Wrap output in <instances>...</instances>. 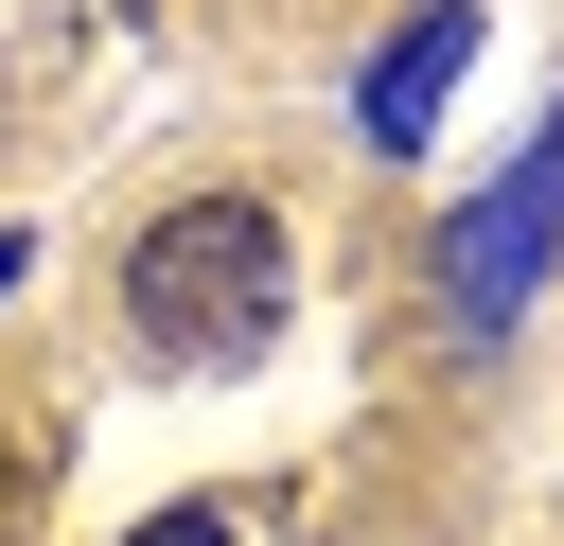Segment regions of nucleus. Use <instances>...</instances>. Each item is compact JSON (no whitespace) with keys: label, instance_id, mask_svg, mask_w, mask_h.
I'll return each mask as SVG.
<instances>
[{"label":"nucleus","instance_id":"obj_5","mask_svg":"<svg viewBox=\"0 0 564 546\" xmlns=\"http://www.w3.org/2000/svg\"><path fill=\"white\" fill-rule=\"evenodd\" d=\"M18 264H35V247H18V229H0V299H18Z\"/></svg>","mask_w":564,"mask_h":546},{"label":"nucleus","instance_id":"obj_4","mask_svg":"<svg viewBox=\"0 0 564 546\" xmlns=\"http://www.w3.org/2000/svg\"><path fill=\"white\" fill-rule=\"evenodd\" d=\"M123 546H229V511H159V528H123Z\"/></svg>","mask_w":564,"mask_h":546},{"label":"nucleus","instance_id":"obj_3","mask_svg":"<svg viewBox=\"0 0 564 546\" xmlns=\"http://www.w3.org/2000/svg\"><path fill=\"white\" fill-rule=\"evenodd\" d=\"M458 70H476V0H423L388 53H370V88H352V123L388 141V159H423L441 141V106H458Z\"/></svg>","mask_w":564,"mask_h":546},{"label":"nucleus","instance_id":"obj_2","mask_svg":"<svg viewBox=\"0 0 564 546\" xmlns=\"http://www.w3.org/2000/svg\"><path fill=\"white\" fill-rule=\"evenodd\" d=\"M546 264H564V106H546V141H529L458 229H441V299H458V335H511Z\"/></svg>","mask_w":564,"mask_h":546},{"label":"nucleus","instance_id":"obj_1","mask_svg":"<svg viewBox=\"0 0 564 546\" xmlns=\"http://www.w3.org/2000/svg\"><path fill=\"white\" fill-rule=\"evenodd\" d=\"M282 299H300V247H282L264 194H176V211L123 247V335H141L159 370H247V352L282 335Z\"/></svg>","mask_w":564,"mask_h":546}]
</instances>
